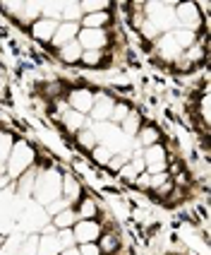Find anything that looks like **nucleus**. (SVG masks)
<instances>
[{"label":"nucleus","instance_id":"f257e3e1","mask_svg":"<svg viewBox=\"0 0 211 255\" xmlns=\"http://www.w3.org/2000/svg\"><path fill=\"white\" fill-rule=\"evenodd\" d=\"M60 195H63V171L39 169L36 181H34V195H31V200L39 202L41 207H46V205H51Z\"/></svg>","mask_w":211,"mask_h":255},{"label":"nucleus","instance_id":"f03ea898","mask_svg":"<svg viewBox=\"0 0 211 255\" xmlns=\"http://www.w3.org/2000/svg\"><path fill=\"white\" fill-rule=\"evenodd\" d=\"M34 166H36V149L27 140H14L12 149H10V156L5 161V176L10 181H17L22 173H27Z\"/></svg>","mask_w":211,"mask_h":255},{"label":"nucleus","instance_id":"7ed1b4c3","mask_svg":"<svg viewBox=\"0 0 211 255\" xmlns=\"http://www.w3.org/2000/svg\"><path fill=\"white\" fill-rule=\"evenodd\" d=\"M141 12L149 24H154L161 34H168L178 27L175 24V14H173V2L166 0H151V2H141Z\"/></svg>","mask_w":211,"mask_h":255},{"label":"nucleus","instance_id":"20e7f679","mask_svg":"<svg viewBox=\"0 0 211 255\" xmlns=\"http://www.w3.org/2000/svg\"><path fill=\"white\" fill-rule=\"evenodd\" d=\"M51 222V217L46 214L39 202H34V200H27V202H22V210L17 214V224H19V231L29 236V234H39L46 224Z\"/></svg>","mask_w":211,"mask_h":255},{"label":"nucleus","instance_id":"39448f33","mask_svg":"<svg viewBox=\"0 0 211 255\" xmlns=\"http://www.w3.org/2000/svg\"><path fill=\"white\" fill-rule=\"evenodd\" d=\"M173 14H175V24L180 29L195 31L199 34V29L204 27V14L199 12L195 0H183V2H173Z\"/></svg>","mask_w":211,"mask_h":255},{"label":"nucleus","instance_id":"423d86ee","mask_svg":"<svg viewBox=\"0 0 211 255\" xmlns=\"http://www.w3.org/2000/svg\"><path fill=\"white\" fill-rule=\"evenodd\" d=\"M141 156H144L146 173H163V171L170 169V154H168V149L163 147V142L141 149Z\"/></svg>","mask_w":211,"mask_h":255},{"label":"nucleus","instance_id":"0eeeda50","mask_svg":"<svg viewBox=\"0 0 211 255\" xmlns=\"http://www.w3.org/2000/svg\"><path fill=\"white\" fill-rule=\"evenodd\" d=\"M111 34L108 29H84L79 27L77 43L82 46V51H106L111 46Z\"/></svg>","mask_w":211,"mask_h":255},{"label":"nucleus","instance_id":"6e6552de","mask_svg":"<svg viewBox=\"0 0 211 255\" xmlns=\"http://www.w3.org/2000/svg\"><path fill=\"white\" fill-rule=\"evenodd\" d=\"M94 99H96V92L89 89V87H72V89L65 92L68 106H70L72 111H77V114H82V116H89L91 106H94Z\"/></svg>","mask_w":211,"mask_h":255},{"label":"nucleus","instance_id":"1a4fd4ad","mask_svg":"<svg viewBox=\"0 0 211 255\" xmlns=\"http://www.w3.org/2000/svg\"><path fill=\"white\" fill-rule=\"evenodd\" d=\"M101 234H103V224H101L99 219H79L72 227V236H74L77 246H82V243H96Z\"/></svg>","mask_w":211,"mask_h":255},{"label":"nucleus","instance_id":"9d476101","mask_svg":"<svg viewBox=\"0 0 211 255\" xmlns=\"http://www.w3.org/2000/svg\"><path fill=\"white\" fill-rule=\"evenodd\" d=\"M113 104L115 99L108 97V94H99L96 92V99H94V106L89 111V123H108L111 121V114H113Z\"/></svg>","mask_w":211,"mask_h":255},{"label":"nucleus","instance_id":"9b49d317","mask_svg":"<svg viewBox=\"0 0 211 255\" xmlns=\"http://www.w3.org/2000/svg\"><path fill=\"white\" fill-rule=\"evenodd\" d=\"M56 29H58V22H56V19H46V17H39V19H34V22L29 24V34H31V39H36V41H41V43H46V46H51Z\"/></svg>","mask_w":211,"mask_h":255},{"label":"nucleus","instance_id":"f8f14e48","mask_svg":"<svg viewBox=\"0 0 211 255\" xmlns=\"http://www.w3.org/2000/svg\"><path fill=\"white\" fill-rule=\"evenodd\" d=\"M183 53L185 51L170 39V34H161V36L156 39V56L161 58L163 63H170V65H173Z\"/></svg>","mask_w":211,"mask_h":255},{"label":"nucleus","instance_id":"ddd939ff","mask_svg":"<svg viewBox=\"0 0 211 255\" xmlns=\"http://www.w3.org/2000/svg\"><path fill=\"white\" fill-rule=\"evenodd\" d=\"M77 34H79V24H77V22H58V29H56V34H53L51 48L58 51V48L68 46L70 41L77 39Z\"/></svg>","mask_w":211,"mask_h":255},{"label":"nucleus","instance_id":"4468645a","mask_svg":"<svg viewBox=\"0 0 211 255\" xmlns=\"http://www.w3.org/2000/svg\"><path fill=\"white\" fill-rule=\"evenodd\" d=\"M82 195H84V190H82L79 178H77V176H72V173H63V198L74 207V205L79 202Z\"/></svg>","mask_w":211,"mask_h":255},{"label":"nucleus","instance_id":"2eb2a0df","mask_svg":"<svg viewBox=\"0 0 211 255\" xmlns=\"http://www.w3.org/2000/svg\"><path fill=\"white\" fill-rule=\"evenodd\" d=\"M204 58H207V36H199L197 41L192 43V46L183 53V60L192 68V70H195L197 65L204 63Z\"/></svg>","mask_w":211,"mask_h":255},{"label":"nucleus","instance_id":"dca6fc26","mask_svg":"<svg viewBox=\"0 0 211 255\" xmlns=\"http://www.w3.org/2000/svg\"><path fill=\"white\" fill-rule=\"evenodd\" d=\"M60 118V126L65 128L68 132H72V135H77L79 130H84V128H89V118L82 114H77V111H72V109H68L63 116H58Z\"/></svg>","mask_w":211,"mask_h":255},{"label":"nucleus","instance_id":"f3484780","mask_svg":"<svg viewBox=\"0 0 211 255\" xmlns=\"http://www.w3.org/2000/svg\"><path fill=\"white\" fill-rule=\"evenodd\" d=\"M36 173H39V169L34 166V169H29L27 173H22L14 183H17V198L22 200V202H27V200H31V195H34V181H36Z\"/></svg>","mask_w":211,"mask_h":255},{"label":"nucleus","instance_id":"a211bd4d","mask_svg":"<svg viewBox=\"0 0 211 255\" xmlns=\"http://www.w3.org/2000/svg\"><path fill=\"white\" fill-rule=\"evenodd\" d=\"M161 142V130L151 123H146V126L140 128V132L135 135V147H140V149H146V147H151V144H158Z\"/></svg>","mask_w":211,"mask_h":255},{"label":"nucleus","instance_id":"6ab92c4d","mask_svg":"<svg viewBox=\"0 0 211 255\" xmlns=\"http://www.w3.org/2000/svg\"><path fill=\"white\" fill-rule=\"evenodd\" d=\"M74 212H77V219H99V202L89 195H82L79 202L74 205Z\"/></svg>","mask_w":211,"mask_h":255},{"label":"nucleus","instance_id":"aec40b11","mask_svg":"<svg viewBox=\"0 0 211 255\" xmlns=\"http://www.w3.org/2000/svg\"><path fill=\"white\" fill-rule=\"evenodd\" d=\"M56 53H58V58H60V63H65V65H77L84 51H82V46H79V43H77V39H74V41H70L68 46L58 48Z\"/></svg>","mask_w":211,"mask_h":255},{"label":"nucleus","instance_id":"412c9836","mask_svg":"<svg viewBox=\"0 0 211 255\" xmlns=\"http://www.w3.org/2000/svg\"><path fill=\"white\" fill-rule=\"evenodd\" d=\"M96 246H99V251L103 255H115L118 251H120V239H118V234H115V231L103 229V234L99 236Z\"/></svg>","mask_w":211,"mask_h":255},{"label":"nucleus","instance_id":"4be33fe9","mask_svg":"<svg viewBox=\"0 0 211 255\" xmlns=\"http://www.w3.org/2000/svg\"><path fill=\"white\" fill-rule=\"evenodd\" d=\"M113 22L111 10L108 12H96V14H84L79 19V27L84 29H108V24Z\"/></svg>","mask_w":211,"mask_h":255},{"label":"nucleus","instance_id":"5701e85b","mask_svg":"<svg viewBox=\"0 0 211 255\" xmlns=\"http://www.w3.org/2000/svg\"><path fill=\"white\" fill-rule=\"evenodd\" d=\"M79 219H77V212H74V207H68V210H63L60 214L56 217H51V224L56 231H65V229H72L77 224Z\"/></svg>","mask_w":211,"mask_h":255},{"label":"nucleus","instance_id":"b1692460","mask_svg":"<svg viewBox=\"0 0 211 255\" xmlns=\"http://www.w3.org/2000/svg\"><path fill=\"white\" fill-rule=\"evenodd\" d=\"M60 243H58L56 234H51V236H39V246H36V255H60Z\"/></svg>","mask_w":211,"mask_h":255},{"label":"nucleus","instance_id":"393cba45","mask_svg":"<svg viewBox=\"0 0 211 255\" xmlns=\"http://www.w3.org/2000/svg\"><path fill=\"white\" fill-rule=\"evenodd\" d=\"M144 126V123H141V116L137 114V111H135V109H132V111H130V116H127L125 121H123V123H120V130H123V132H125L127 137H130V140H135V135H137V132H140V128Z\"/></svg>","mask_w":211,"mask_h":255},{"label":"nucleus","instance_id":"a878e982","mask_svg":"<svg viewBox=\"0 0 211 255\" xmlns=\"http://www.w3.org/2000/svg\"><path fill=\"white\" fill-rule=\"evenodd\" d=\"M168 34H170V39L178 43L183 51H187V48H190V46L199 39V34H195V31H187V29H180V27H175L173 31H168Z\"/></svg>","mask_w":211,"mask_h":255},{"label":"nucleus","instance_id":"bb28decb","mask_svg":"<svg viewBox=\"0 0 211 255\" xmlns=\"http://www.w3.org/2000/svg\"><path fill=\"white\" fill-rule=\"evenodd\" d=\"M39 17H41V2H36V0H24V7H22V14H19L17 22L31 24V22L39 19Z\"/></svg>","mask_w":211,"mask_h":255},{"label":"nucleus","instance_id":"cd10ccee","mask_svg":"<svg viewBox=\"0 0 211 255\" xmlns=\"http://www.w3.org/2000/svg\"><path fill=\"white\" fill-rule=\"evenodd\" d=\"M79 10H82V17H84V14L108 12V10H111V2H108V0H82V2H79Z\"/></svg>","mask_w":211,"mask_h":255},{"label":"nucleus","instance_id":"c85d7f7f","mask_svg":"<svg viewBox=\"0 0 211 255\" xmlns=\"http://www.w3.org/2000/svg\"><path fill=\"white\" fill-rule=\"evenodd\" d=\"M74 142L79 144V149H84V152H91L96 144H99V140H96V135L91 132V128H84V130H79L77 135H74Z\"/></svg>","mask_w":211,"mask_h":255},{"label":"nucleus","instance_id":"c756f323","mask_svg":"<svg viewBox=\"0 0 211 255\" xmlns=\"http://www.w3.org/2000/svg\"><path fill=\"white\" fill-rule=\"evenodd\" d=\"M79 19H82L79 2H74V0H65V5H63V14H60V22H77V24H79Z\"/></svg>","mask_w":211,"mask_h":255},{"label":"nucleus","instance_id":"7c9ffc66","mask_svg":"<svg viewBox=\"0 0 211 255\" xmlns=\"http://www.w3.org/2000/svg\"><path fill=\"white\" fill-rule=\"evenodd\" d=\"M79 63L86 68H101V65H106V51H84Z\"/></svg>","mask_w":211,"mask_h":255},{"label":"nucleus","instance_id":"2f4dec72","mask_svg":"<svg viewBox=\"0 0 211 255\" xmlns=\"http://www.w3.org/2000/svg\"><path fill=\"white\" fill-rule=\"evenodd\" d=\"M130 111H132V106H130L127 101H115V104H113L111 123H115V126H120V123L125 121L127 116H130Z\"/></svg>","mask_w":211,"mask_h":255},{"label":"nucleus","instance_id":"473e14b6","mask_svg":"<svg viewBox=\"0 0 211 255\" xmlns=\"http://www.w3.org/2000/svg\"><path fill=\"white\" fill-rule=\"evenodd\" d=\"M36 246H39V234H29L22 239L19 248H17V255H36Z\"/></svg>","mask_w":211,"mask_h":255},{"label":"nucleus","instance_id":"72a5a7b5","mask_svg":"<svg viewBox=\"0 0 211 255\" xmlns=\"http://www.w3.org/2000/svg\"><path fill=\"white\" fill-rule=\"evenodd\" d=\"M89 154H91V161H94V164H99V166H108L113 152L108 149V147H103V144H96Z\"/></svg>","mask_w":211,"mask_h":255},{"label":"nucleus","instance_id":"f704fd0d","mask_svg":"<svg viewBox=\"0 0 211 255\" xmlns=\"http://www.w3.org/2000/svg\"><path fill=\"white\" fill-rule=\"evenodd\" d=\"M14 137L10 132H0V169H5V161L10 156V149H12Z\"/></svg>","mask_w":211,"mask_h":255},{"label":"nucleus","instance_id":"c9c22d12","mask_svg":"<svg viewBox=\"0 0 211 255\" xmlns=\"http://www.w3.org/2000/svg\"><path fill=\"white\" fill-rule=\"evenodd\" d=\"M22 7H24V0H17V2H0V10L7 14L10 19H19Z\"/></svg>","mask_w":211,"mask_h":255},{"label":"nucleus","instance_id":"e433bc0d","mask_svg":"<svg viewBox=\"0 0 211 255\" xmlns=\"http://www.w3.org/2000/svg\"><path fill=\"white\" fill-rule=\"evenodd\" d=\"M68 207H72V205H70V202H68L65 198H63V195H60V198L53 200L51 205H46L43 210H46V214H48V217H56V214H60L63 210H68Z\"/></svg>","mask_w":211,"mask_h":255},{"label":"nucleus","instance_id":"4c0bfd02","mask_svg":"<svg viewBox=\"0 0 211 255\" xmlns=\"http://www.w3.org/2000/svg\"><path fill=\"white\" fill-rule=\"evenodd\" d=\"M137 31H140V34H141V39H146V41H151V43H156V39L161 36V31H158V29H156L154 24H149L146 19L141 22V27L137 29Z\"/></svg>","mask_w":211,"mask_h":255},{"label":"nucleus","instance_id":"58836bf2","mask_svg":"<svg viewBox=\"0 0 211 255\" xmlns=\"http://www.w3.org/2000/svg\"><path fill=\"white\" fill-rule=\"evenodd\" d=\"M170 181V171H163V173H149V193H154L156 188H161L163 183Z\"/></svg>","mask_w":211,"mask_h":255},{"label":"nucleus","instance_id":"ea45409f","mask_svg":"<svg viewBox=\"0 0 211 255\" xmlns=\"http://www.w3.org/2000/svg\"><path fill=\"white\" fill-rule=\"evenodd\" d=\"M56 239L60 243V248L65 251V248H72V246H77L74 243V236H72V229H65V231H56Z\"/></svg>","mask_w":211,"mask_h":255},{"label":"nucleus","instance_id":"a19ab883","mask_svg":"<svg viewBox=\"0 0 211 255\" xmlns=\"http://www.w3.org/2000/svg\"><path fill=\"white\" fill-rule=\"evenodd\" d=\"M127 161H130V152H120V154H113L111 161H108V169L113 171H120L123 166H125Z\"/></svg>","mask_w":211,"mask_h":255},{"label":"nucleus","instance_id":"79ce46f5","mask_svg":"<svg viewBox=\"0 0 211 255\" xmlns=\"http://www.w3.org/2000/svg\"><path fill=\"white\" fill-rule=\"evenodd\" d=\"M118 176H120V178H123V181H127V183H135V181H137V176H140V173H137V171L132 169V166H130V161H127L125 166H123V169L118 171Z\"/></svg>","mask_w":211,"mask_h":255},{"label":"nucleus","instance_id":"37998d69","mask_svg":"<svg viewBox=\"0 0 211 255\" xmlns=\"http://www.w3.org/2000/svg\"><path fill=\"white\" fill-rule=\"evenodd\" d=\"M199 111H202L204 128H209V94H202V99H199Z\"/></svg>","mask_w":211,"mask_h":255},{"label":"nucleus","instance_id":"c03bdc74","mask_svg":"<svg viewBox=\"0 0 211 255\" xmlns=\"http://www.w3.org/2000/svg\"><path fill=\"white\" fill-rule=\"evenodd\" d=\"M77 251H79V255H103L96 243H82V246H77Z\"/></svg>","mask_w":211,"mask_h":255},{"label":"nucleus","instance_id":"a18cd8bd","mask_svg":"<svg viewBox=\"0 0 211 255\" xmlns=\"http://www.w3.org/2000/svg\"><path fill=\"white\" fill-rule=\"evenodd\" d=\"M7 183H10V178L5 176V169H0V193L7 188Z\"/></svg>","mask_w":211,"mask_h":255},{"label":"nucleus","instance_id":"49530a36","mask_svg":"<svg viewBox=\"0 0 211 255\" xmlns=\"http://www.w3.org/2000/svg\"><path fill=\"white\" fill-rule=\"evenodd\" d=\"M60 255H79V251H77V246H72V248H65V251H60Z\"/></svg>","mask_w":211,"mask_h":255},{"label":"nucleus","instance_id":"de8ad7c7","mask_svg":"<svg viewBox=\"0 0 211 255\" xmlns=\"http://www.w3.org/2000/svg\"><path fill=\"white\" fill-rule=\"evenodd\" d=\"M0 241H2V234H0Z\"/></svg>","mask_w":211,"mask_h":255}]
</instances>
